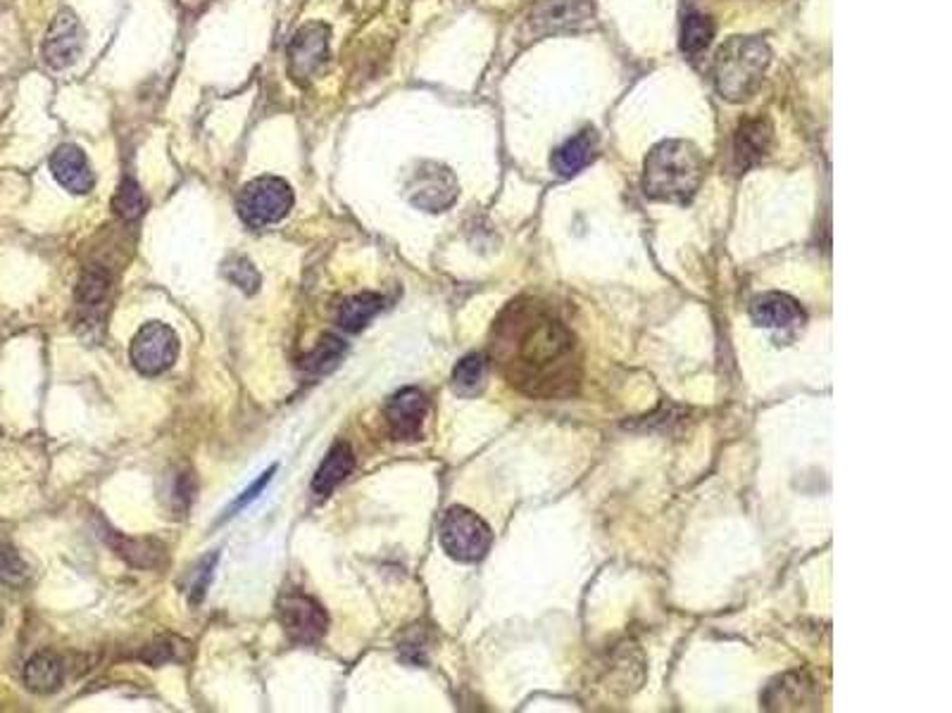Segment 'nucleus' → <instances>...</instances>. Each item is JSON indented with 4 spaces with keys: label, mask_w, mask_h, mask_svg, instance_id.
I'll return each instance as SVG.
<instances>
[{
    "label": "nucleus",
    "mask_w": 952,
    "mask_h": 713,
    "mask_svg": "<svg viewBox=\"0 0 952 713\" xmlns=\"http://www.w3.org/2000/svg\"><path fill=\"white\" fill-rule=\"evenodd\" d=\"M493 355L528 398H565L581 381L577 336L536 300L512 302L495 326Z\"/></svg>",
    "instance_id": "nucleus-1"
},
{
    "label": "nucleus",
    "mask_w": 952,
    "mask_h": 713,
    "mask_svg": "<svg viewBox=\"0 0 952 713\" xmlns=\"http://www.w3.org/2000/svg\"><path fill=\"white\" fill-rule=\"evenodd\" d=\"M705 176V158L691 141H662L650 150L643 166L648 198L686 205Z\"/></svg>",
    "instance_id": "nucleus-2"
},
{
    "label": "nucleus",
    "mask_w": 952,
    "mask_h": 713,
    "mask_svg": "<svg viewBox=\"0 0 952 713\" xmlns=\"http://www.w3.org/2000/svg\"><path fill=\"white\" fill-rule=\"evenodd\" d=\"M772 51L760 39L734 36L715 55V86L724 100L744 102L760 88Z\"/></svg>",
    "instance_id": "nucleus-3"
},
{
    "label": "nucleus",
    "mask_w": 952,
    "mask_h": 713,
    "mask_svg": "<svg viewBox=\"0 0 952 713\" xmlns=\"http://www.w3.org/2000/svg\"><path fill=\"white\" fill-rule=\"evenodd\" d=\"M293 188L279 176L253 179L238 195V215L250 229L279 224L293 207Z\"/></svg>",
    "instance_id": "nucleus-4"
},
{
    "label": "nucleus",
    "mask_w": 952,
    "mask_h": 713,
    "mask_svg": "<svg viewBox=\"0 0 952 713\" xmlns=\"http://www.w3.org/2000/svg\"><path fill=\"white\" fill-rule=\"evenodd\" d=\"M438 533H441V544L448 557L464 561V564L486 557L493 542L489 523L464 507H450Z\"/></svg>",
    "instance_id": "nucleus-5"
},
{
    "label": "nucleus",
    "mask_w": 952,
    "mask_h": 713,
    "mask_svg": "<svg viewBox=\"0 0 952 713\" xmlns=\"http://www.w3.org/2000/svg\"><path fill=\"white\" fill-rule=\"evenodd\" d=\"M331 29L324 22H308L298 29L289 43V77L298 86L314 82L329 65Z\"/></svg>",
    "instance_id": "nucleus-6"
},
{
    "label": "nucleus",
    "mask_w": 952,
    "mask_h": 713,
    "mask_svg": "<svg viewBox=\"0 0 952 713\" xmlns=\"http://www.w3.org/2000/svg\"><path fill=\"white\" fill-rule=\"evenodd\" d=\"M407 201L425 212H446L456 205L460 186L448 166L438 162H421L407 179Z\"/></svg>",
    "instance_id": "nucleus-7"
},
{
    "label": "nucleus",
    "mask_w": 952,
    "mask_h": 713,
    "mask_svg": "<svg viewBox=\"0 0 952 713\" xmlns=\"http://www.w3.org/2000/svg\"><path fill=\"white\" fill-rule=\"evenodd\" d=\"M129 355L136 371L143 376H160L172 369L179 357V336L172 326L150 322L133 336Z\"/></svg>",
    "instance_id": "nucleus-8"
},
{
    "label": "nucleus",
    "mask_w": 952,
    "mask_h": 713,
    "mask_svg": "<svg viewBox=\"0 0 952 713\" xmlns=\"http://www.w3.org/2000/svg\"><path fill=\"white\" fill-rule=\"evenodd\" d=\"M279 620L284 633L296 645H317L329 628L327 612L300 590H291L279 597Z\"/></svg>",
    "instance_id": "nucleus-9"
},
{
    "label": "nucleus",
    "mask_w": 952,
    "mask_h": 713,
    "mask_svg": "<svg viewBox=\"0 0 952 713\" xmlns=\"http://www.w3.org/2000/svg\"><path fill=\"white\" fill-rule=\"evenodd\" d=\"M86 32L82 20L69 8L60 10L43 41V60L53 69H65L77 63L84 53Z\"/></svg>",
    "instance_id": "nucleus-10"
},
{
    "label": "nucleus",
    "mask_w": 952,
    "mask_h": 713,
    "mask_svg": "<svg viewBox=\"0 0 952 713\" xmlns=\"http://www.w3.org/2000/svg\"><path fill=\"white\" fill-rule=\"evenodd\" d=\"M429 414V400L419 388H403L386 404V421L398 440H417Z\"/></svg>",
    "instance_id": "nucleus-11"
},
{
    "label": "nucleus",
    "mask_w": 952,
    "mask_h": 713,
    "mask_svg": "<svg viewBox=\"0 0 952 713\" xmlns=\"http://www.w3.org/2000/svg\"><path fill=\"white\" fill-rule=\"evenodd\" d=\"M49 166L57 184L74 195H86L96 186L94 166H90L86 153L79 145L74 143L57 145L49 160Z\"/></svg>",
    "instance_id": "nucleus-12"
},
{
    "label": "nucleus",
    "mask_w": 952,
    "mask_h": 713,
    "mask_svg": "<svg viewBox=\"0 0 952 713\" xmlns=\"http://www.w3.org/2000/svg\"><path fill=\"white\" fill-rule=\"evenodd\" d=\"M752 322L762 328H793L805 322V312L785 293H762L750 302Z\"/></svg>",
    "instance_id": "nucleus-13"
},
{
    "label": "nucleus",
    "mask_w": 952,
    "mask_h": 713,
    "mask_svg": "<svg viewBox=\"0 0 952 713\" xmlns=\"http://www.w3.org/2000/svg\"><path fill=\"white\" fill-rule=\"evenodd\" d=\"M772 148V125L769 119H746L738 127L734 139V162L736 170H748V166L762 162Z\"/></svg>",
    "instance_id": "nucleus-14"
},
{
    "label": "nucleus",
    "mask_w": 952,
    "mask_h": 713,
    "mask_svg": "<svg viewBox=\"0 0 952 713\" xmlns=\"http://www.w3.org/2000/svg\"><path fill=\"white\" fill-rule=\"evenodd\" d=\"M814 702V682L805 673H785L767 688L762 704L774 711H798Z\"/></svg>",
    "instance_id": "nucleus-15"
},
{
    "label": "nucleus",
    "mask_w": 952,
    "mask_h": 713,
    "mask_svg": "<svg viewBox=\"0 0 952 713\" xmlns=\"http://www.w3.org/2000/svg\"><path fill=\"white\" fill-rule=\"evenodd\" d=\"M598 148V136L593 129H584L577 136H571L560 148L555 150L550 158V166L555 174L560 176H574L579 174L584 166L593 160Z\"/></svg>",
    "instance_id": "nucleus-16"
},
{
    "label": "nucleus",
    "mask_w": 952,
    "mask_h": 713,
    "mask_svg": "<svg viewBox=\"0 0 952 713\" xmlns=\"http://www.w3.org/2000/svg\"><path fill=\"white\" fill-rule=\"evenodd\" d=\"M355 468V452L347 443H336L327 452V457L322 462V466L317 468V474L312 478V490L317 495H331L336 490V485H341L351 472Z\"/></svg>",
    "instance_id": "nucleus-17"
},
{
    "label": "nucleus",
    "mask_w": 952,
    "mask_h": 713,
    "mask_svg": "<svg viewBox=\"0 0 952 713\" xmlns=\"http://www.w3.org/2000/svg\"><path fill=\"white\" fill-rule=\"evenodd\" d=\"M65 680V666L53 651H39L24 666V685L36 694H51L60 690Z\"/></svg>",
    "instance_id": "nucleus-18"
},
{
    "label": "nucleus",
    "mask_w": 952,
    "mask_h": 713,
    "mask_svg": "<svg viewBox=\"0 0 952 713\" xmlns=\"http://www.w3.org/2000/svg\"><path fill=\"white\" fill-rule=\"evenodd\" d=\"M586 0H546L536 12H534V24L541 26L543 32H557V29H569L579 24L588 18Z\"/></svg>",
    "instance_id": "nucleus-19"
},
{
    "label": "nucleus",
    "mask_w": 952,
    "mask_h": 713,
    "mask_svg": "<svg viewBox=\"0 0 952 713\" xmlns=\"http://www.w3.org/2000/svg\"><path fill=\"white\" fill-rule=\"evenodd\" d=\"M384 310V298L376 293H357L345 298L339 307V324L341 328L351 331V333H360L362 328H367V324L372 318Z\"/></svg>",
    "instance_id": "nucleus-20"
},
{
    "label": "nucleus",
    "mask_w": 952,
    "mask_h": 713,
    "mask_svg": "<svg viewBox=\"0 0 952 713\" xmlns=\"http://www.w3.org/2000/svg\"><path fill=\"white\" fill-rule=\"evenodd\" d=\"M105 540H110L113 548L133 566L153 569V566H160L162 559H164V544H160L156 540H133V538H122V536H110Z\"/></svg>",
    "instance_id": "nucleus-21"
},
{
    "label": "nucleus",
    "mask_w": 952,
    "mask_h": 713,
    "mask_svg": "<svg viewBox=\"0 0 952 713\" xmlns=\"http://www.w3.org/2000/svg\"><path fill=\"white\" fill-rule=\"evenodd\" d=\"M343 355H345V343L339 336H334V333H322L312 350L300 357V367L310 374H327L336 367Z\"/></svg>",
    "instance_id": "nucleus-22"
},
{
    "label": "nucleus",
    "mask_w": 952,
    "mask_h": 713,
    "mask_svg": "<svg viewBox=\"0 0 952 713\" xmlns=\"http://www.w3.org/2000/svg\"><path fill=\"white\" fill-rule=\"evenodd\" d=\"M715 36V24L705 14L691 12L684 18L682 24V51L686 55H700L709 43H713Z\"/></svg>",
    "instance_id": "nucleus-23"
},
{
    "label": "nucleus",
    "mask_w": 952,
    "mask_h": 713,
    "mask_svg": "<svg viewBox=\"0 0 952 713\" xmlns=\"http://www.w3.org/2000/svg\"><path fill=\"white\" fill-rule=\"evenodd\" d=\"M483 378H486V357L483 355H467L458 361L456 371H452V388L460 396H474L481 390Z\"/></svg>",
    "instance_id": "nucleus-24"
},
{
    "label": "nucleus",
    "mask_w": 952,
    "mask_h": 713,
    "mask_svg": "<svg viewBox=\"0 0 952 713\" xmlns=\"http://www.w3.org/2000/svg\"><path fill=\"white\" fill-rule=\"evenodd\" d=\"M110 291V274L98 267H90L84 271V277L77 285V302L82 310H96L100 307Z\"/></svg>",
    "instance_id": "nucleus-25"
},
{
    "label": "nucleus",
    "mask_w": 952,
    "mask_h": 713,
    "mask_svg": "<svg viewBox=\"0 0 952 713\" xmlns=\"http://www.w3.org/2000/svg\"><path fill=\"white\" fill-rule=\"evenodd\" d=\"M148 207L146 195L141 191V186L136 184L133 179H125L122 184H119L115 198H113V212L125 222H133L143 217V212Z\"/></svg>",
    "instance_id": "nucleus-26"
},
{
    "label": "nucleus",
    "mask_w": 952,
    "mask_h": 713,
    "mask_svg": "<svg viewBox=\"0 0 952 713\" xmlns=\"http://www.w3.org/2000/svg\"><path fill=\"white\" fill-rule=\"evenodd\" d=\"M222 277L248 295L258 293V288H260L258 269H255V264L240 255H232L229 260L222 264Z\"/></svg>",
    "instance_id": "nucleus-27"
},
{
    "label": "nucleus",
    "mask_w": 952,
    "mask_h": 713,
    "mask_svg": "<svg viewBox=\"0 0 952 713\" xmlns=\"http://www.w3.org/2000/svg\"><path fill=\"white\" fill-rule=\"evenodd\" d=\"M29 579V569L22 557L10 544H0V583L22 585Z\"/></svg>",
    "instance_id": "nucleus-28"
},
{
    "label": "nucleus",
    "mask_w": 952,
    "mask_h": 713,
    "mask_svg": "<svg viewBox=\"0 0 952 713\" xmlns=\"http://www.w3.org/2000/svg\"><path fill=\"white\" fill-rule=\"evenodd\" d=\"M275 472H277V466H271V468H269V472H265V474H263V478H258V480H255V483L250 485V488H248V490H246L244 495H240V497L236 499V503L232 505V509H229V511H226V519H229V516H234V514H236L238 509H244V507H248V505L253 503V499H255V497H258V495H260V493L265 490V485H267V483L271 480V474H275Z\"/></svg>",
    "instance_id": "nucleus-29"
},
{
    "label": "nucleus",
    "mask_w": 952,
    "mask_h": 713,
    "mask_svg": "<svg viewBox=\"0 0 952 713\" xmlns=\"http://www.w3.org/2000/svg\"><path fill=\"white\" fill-rule=\"evenodd\" d=\"M143 659H146V661H150L153 666L174 661V659H177V657H174V647H172L168 640H158V642H153V645L148 647V651H143Z\"/></svg>",
    "instance_id": "nucleus-30"
},
{
    "label": "nucleus",
    "mask_w": 952,
    "mask_h": 713,
    "mask_svg": "<svg viewBox=\"0 0 952 713\" xmlns=\"http://www.w3.org/2000/svg\"><path fill=\"white\" fill-rule=\"evenodd\" d=\"M215 561H217V554H213V557H210V559H207V564H205V569H203V571H205V579H210V575H213V566H215ZM205 587H207V585L203 583V575H201V579H199V583H195V587H193V590H195V597H193L195 602H199L201 597H205Z\"/></svg>",
    "instance_id": "nucleus-31"
}]
</instances>
